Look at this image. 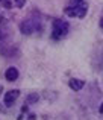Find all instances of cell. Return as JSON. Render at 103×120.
Instances as JSON below:
<instances>
[{
	"label": "cell",
	"instance_id": "6",
	"mask_svg": "<svg viewBox=\"0 0 103 120\" xmlns=\"http://www.w3.org/2000/svg\"><path fill=\"white\" fill-rule=\"evenodd\" d=\"M68 85H70V88L71 90H74V91H80L83 88V85H85V82H83L82 79H70V82H68Z\"/></svg>",
	"mask_w": 103,
	"mask_h": 120
},
{
	"label": "cell",
	"instance_id": "11",
	"mask_svg": "<svg viewBox=\"0 0 103 120\" xmlns=\"http://www.w3.org/2000/svg\"><path fill=\"white\" fill-rule=\"evenodd\" d=\"M99 112H100V114H103V102L100 103V106H99Z\"/></svg>",
	"mask_w": 103,
	"mask_h": 120
},
{
	"label": "cell",
	"instance_id": "12",
	"mask_svg": "<svg viewBox=\"0 0 103 120\" xmlns=\"http://www.w3.org/2000/svg\"><path fill=\"white\" fill-rule=\"evenodd\" d=\"M80 2H83V0H73V5H76V3H80Z\"/></svg>",
	"mask_w": 103,
	"mask_h": 120
},
{
	"label": "cell",
	"instance_id": "10",
	"mask_svg": "<svg viewBox=\"0 0 103 120\" xmlns=\"http://www.w3.org/2000/svg\"><path fill=\"white\" fill-rule=\"evenodd\" d=\"M27 120H36V116L35 114H29L27 116Z\"/></svg>",
	"mask_w": 103,
	"mask_h": 120
},
{
	"label": "cell",
	"instance_id": "8",
	"mask_svg": "<svg viewBox=\"0 0 103 120\" xmlns=\"http://www.w3.org/2000/svg\"><path fill=\"white\" fill-rule=\"evenodd\" d=\"M2 5H3V8H6V9H11L12 6H14L11 0H2Z\"/></svg>",
	"mask_w": 103,
	"mask_h": 120
},
{
	"label": "cell",
	"instance_id": "14",
	"mask_svg": "<svg viewBox=\"0 0 103 120\" xmlns=\"http://www.w3.org/2000/svg\"><path fill=\"white\" fill-rule=\"evenodd\" d=\"M100 26H102V29H103V18L100 20Z\"/></svg>",
	"mask_w": 103,
	"mask_h": 120
},
{
	"label": "cell",
	"instance_id": "1",
	"mask_svg": "<svg viewBox=\"0 0 103 120\" xmlns=\"http://www.w3.org/2000/svg\"><path fill=\"white\" fill-rule=\"evenodd\" d=\"M67 32H68V24L65 21L59 20V18L53 20V30H52V38L53 40H61L62 37L67 35Z\"/></svg>",
	"mask_w": 103,
	"mask_h": 120
},
{
	"label": "cell",
	"instance_id": "16",
	"mask_svg": "<svg viewBox=\"0 0 103 120\" xmlns=\"http://www.w3.org/2000/svg\"><path fill=\"white\" fill-rule=\"evenodd\" d=\"M0 111H3V109H2V108H0Z\"/></svg>",
	"mask_w": 103,
	"mask_h": 120
},
{
	"label": "cell",
	"instance_id": "15",
	"mask_svg": "<svg viewBox=\"0 0 103 120\" xmlns=\"http://www.w3.org/2000/svg\"><path fill=\"white\" fill-rule=\"evenodd\" d=\"M2 91H3V87H2V85H0V93H2Z\"/></svg>",
	"mask_w": 103,
	"mask_h": 120
},
{
	"label": "cell",
	"instance_id": "9",
	"mask_svg": "<svg viewBox=\"0 0 103 120\" xmlns=\"http://www.w3.org/2000/svg\"><path fill=\"white\" fill-rule=\"evenodd\" d=\"M24 3H26V0H15V5H17V8H23Z\"/></svg>",
	"mask_w": 103,
	"mask_h": 120
},
{
	"label": "cell",
	"instance_id": "13",
	"mask_svg": "<svg viewBox=\"0 0 103 120\" xmlns=\"http://www.w3.org/2000/svg\"><path fill=\"white\" fill-rule=\"evenodd\" d=\"M2 38H5V34H3L2 30H0V40H2Z\"/></svg>",
	"mask_w": 103,
	"mask_h": 120
},
{
	"label": "cell",
	"instance_id": "4",
	"mask_svg": "<svg viewBox=\"0 0 103 120\" xmlns=\"http://www.w3.org/2000/svg\"><path fill=\"white\" fill-rule=\"evenodd\" d=\"M18 96H20V91H18V90H9V91L5 93V99H3V102H5L6 106H12Z\"/></svg>",
	"mask_w": 103,
	"mask_h": 120
},
{
	"label": "cell",
	"instance_id": "17",
	"mask_svg": "<svg viewBox=\"0 0 103 120\" xmlns=\"http://www.w3.org/2000/svg\"><path fill=\"white\" fill-rule=\"evenodd\" d=\"M0 2H2V0H0Z\"/></svg>",
	"mask_w": 103,
	"mask_h": 120
},
{
	"label": "cell",
	"instance_id": "3",
	"mask_svg": "<svg viewBox=\"0 0 103 120\" xmlns=\"http://www.w3.org/2000/svg\"><path fill=\"white\" fill-rule=\"evenodd\" d=\"M71 8H73L74 17H79V18H83V17L86 15V11H88V6H86V3H85V2L76 3V5H73Z\"/></svg>",
	"mask_w": 103,
	"mask_h": 120
},
{
	"label": "cell",
	"instance_id": "7",
	"mask_svg": "<svg viewBox=\"0 0 103 120\" xmlns=\"http://www.w3.org/2000/svg\"><path fill=\"white\" fill-rule=\"evenodd\" d=\"M39 100V96L36 93H32V94H29V96H27V99H26V103H36Z\"/></svg>",
	"mask_w": 103,
	"mask_h": 120
},
{
	"label": "cell",
	"instance_id": "2",
	"mask_svg": "<svg viewBox=\"0 0 103 120\" xmlns=\"http://www.w3.org/2000/svg\"><path fill=\"white\" fill-rule=\"evenodd\" d=\"M20 30L24 35H30V34L36 32V30H41V24L35 23V21H32V20H24L23 23L20 24Z\"/></svg>",
	"mask_w": 103,
	"mask_h": 120
},
{
	"label": "cell",
	"instance_id": "5",
	"mask_svg": "<svg viewBox=\"0 0 103 120\" xmlns=\"http://www.w3.org/2000/svg\"><path fill=\"white\" fill-rule=\"evenodd\" d=\"M5 78H6V81L14 82V81L18 78V70H17L15 67H9V68H6V71H5Z\"/></svg>",
	"mask_w": 103,
	"mask_h": 120
}]
</instances>
